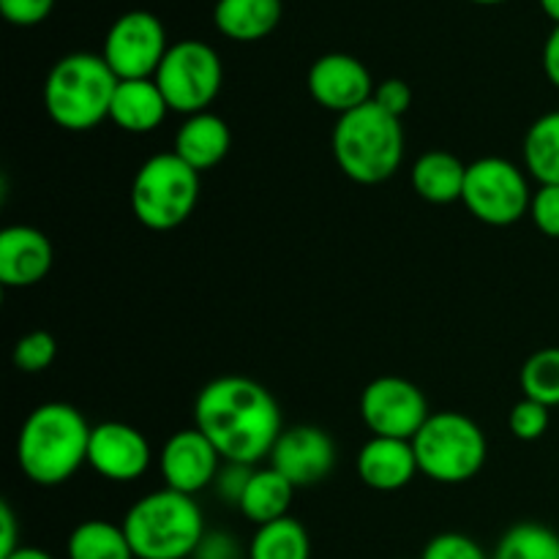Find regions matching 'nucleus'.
Wrapping results in <instances>:
<instances>
[{"label":"nucleus","mask_w":559,"mask_h":559,"mask_svg":"<svg viewBox=\"0 0 559 559\" xmlns=\"http://www.w3.org/2000/svg\"><path fill=\"white\" fill-rule=\"evenodd\" d=\"M194 426L224 462L260 467L282 437L284 420L273 393L249 377L227 374L207 382L194 399Z\"/></svg>","instance_id":"f257e3e1"},{"label":"nucleus","mask_w":559,"mask_h":559,"mask_svg":"<svg viewBox=\"0 0 559 559\" xmlns=\"http://www.w3.org/2000/svg\"><path fill=\"white\" fill-rule=\"evenodd\" d=\"M93 426L66 402L38 404L16 435V464L31 484L52 489L74 478L87 464Z\"/></svg>","instance_id":"f03ea898"},{"label":"nucleus","mask_w":559,"mask_h":559,"mask_svg":"<svg viewBox=\"0 0 559 559\" xmlns=\"http://www.w3.org/2000/svg\"><path fill=\"white\" fill-rule=\"evenodd\" d=\"M331 145L338 169L353 183H385L404 162L402 118H393L369 102L353 112L338 115Z\"/></svg>","instance_id":"7ed1b4c3"},{"label":"nucleus","mask_w":559,"mask_h":559,"mask_svg":"<svg viewBox=\"0 0 559 559\" xmlns=\"http://www.w3.org/2000/svg\"><path fill=\"white\" fill-rule=\"evenodd\" d=\"M136 559H191L205 538V516L194 497L158 489L140 497L123 516Z\"/></svg>","instance_id":"20e7f679"},{"label":"nucleus","mask_w":559,"mask_h":559,"mask_svg":"<svg viewBox=\"0 0 559 559\" xmlns=\"http://www.w3.org/2000/svg\"><path fill=\"white\" fill-rule=\"evenodd\" d=\"M118 82L102 55L71 52L44 80V109L60 129L91 131L109 118Z\"/></svg>","instance_id":"39448f33"},{"label":"nucleus","mask_w":559,"mask_h":559,"mask_svg":"<svg viewBox=\"0 0 559 559\" xmlns=\"http://www.w3.org/2000/svg\"><path fill=\"white\" fill-rule=\"evenodd\" d=\"M420 475L435 484L459 486L484 469L489 442L484 429L469 415L456 409L431 413L413 440Z\"/></svg>","instance_id":"423d86ee"},{"label":"nucleus","mask_w":559,"mask_h":559,"mask_svg":"<svg viewBox=\"0 0 559 559\" xmlns=\"http://www.w3.org/2000/svg\"><path fill=\"white\" fill-rule=\"evenodd\" d=\"M129 202L142 227L169 233L194 213L200 202V173L173 151L156 153L136 169Z\"/></svg>","instance_id":"0eeeda50"},{"label":"nucleus","mask_w":559,"mask_h":559,"mask_svg":"<svg viewBox=\"0 0 559 559\" xmlns=\"http://www.w3.org/2000/svg\"><path fill=\"white\" fill-rule=\"evenodd\" d=\"M153 80L167 98L169 109L189 118L207 112V107L216 102L224 85V63L211 44L183 38L169 44Z\"/></svg>","instance_id":"6e6552de"},{"label":"nucleus","mask_w":559,"mask_h":559,"mask_svg":"<svg viewBox=\"0 0 559 559\" xmlns=\"http://www.w3.org/2000/svg\"><path fill=\"white\" fill-rule=\"evenodd\" d=\"M527 169L511 158L484 156L467 164L462 202L480 224L489 227H511L530 216V202L535 191L530 189Z\"/></svg>","instance_id":"1a4fd4ad"},{"label":"nucleus","mask_w":559,"mask_h":559,"mask_svg":"<svg viewBox=\"0 0 559 559\" xmlns=\"http://www.w3.org/2000/svg\"><path fill=\"white\" fill-rule=\"evenodd\" d=\"M167 31L151 11H126L109 25L102 58L118 80H153L167 55Z\"/></svg>","instance_id":"9d476101"},{"label":"nucleus","mask_w":559,"mask_h":559,"mask_svg":"<svg viewBox=\"0 0 559 559\" xmlns=\"http://www.w3.org/2000/svg\"><path fill=\"white\" fill-rule=\"evenodd\" d=\"M360 420L371 437L415 440L429 420V399L415 382L404 377H377L360 393Z\"/></svg>","instance_id":"9b49d317"},{"label":"nucleus","mask_w":559,"mask_h":559,"mask_svg":"<svg viewBox=\"0 0 559 559\" xmlns=\"http://www.w3.org/2000/svg\"><path fill=\"white\" fill-rule=\"evenodd\" d=\"M153 451L147 437L123 420L93 426L87 445V467L109 484H134L151 469Z\"/></svg>","instance_id":"f8f14e48"},{"label":"nucleus","mask_w":559,"mask_h":559,"mask_svg":"<svg viewBox=\"0 0 559 559\" xmlns=\"http://www.w3.org/2000/svg\"><path fill=\"white\" fill-rule=\"evenodd\" d=\"M222 464V453L197 426L169 435L158 453V473L164 486L189 497L211 489Z\"/></svg>","instance_id":"ddd939ff"},{"label":"nucleus","mask_w":559,"mask_h":559,"mask_svg":"<svg viewBox=\"0 0 559 559\" xmlns=\"http://www.w3.org/2000/svg\"><path fill=\"white\" fill-rule=\"evenodd\" d=\"M267 462L295 489H309L331 478L336 469V442L320 426H289L276 440Z\"/></svg>","instance_id":"4468645a"},{"label":"nucleus","mask_w":559,"mask_h":559,"mask_svg":"<svg viewBox=\"0 0 559 559\" xmlns=\"http://www.w3.org/2000/svg\"><path fill=\"white\" fill-rule=\"evenodd\" d=\"M306 87L322 109L344 115L369 104L377 82L358 58L347 52H328L311 63Z\"/></svg>","instance_id":"2eb2a0df"},{"label":"nucleus","mask_w":559,"mask_h":559,"mask_svg":"<svg viewBox=\"0 0 559 559\" xmlns=\"http://www.w3.org/2000/svg\"><path fill=\"white\" fill-rule=\"evenodd\" d=\"M52 262L55 249L41 229L14 224L0 233V284L3 287H36L49 276Z\"/></svg>","instance_id":"dca6fc26"},{"label":"nucleus","mask_w":559,"mask_h":559,"mask_svg":"<svg viewBox=\"0 0 559 559\" xmlns=\"http://www.w3.org/2000/svg\"><path fill=\"white\" fill-rule=\"evenodd\" d=\"M360 484L374 491H399L420 475L415 448L409 440L393 437H371L364 442L355 459Z\"/></svg>","instance_id":"f3484780"},{"label":"nucleus","mask_w":559,"mask_h":559,"mask_svg":"<svg viewBox=\"0 0 559 559\" xmlns=\"http://www.w3.org/2000/svg\"><path fill=\"white\" fill-rule=\"evenodd\" d=\"M229 147H233V131H229L227 120L207 109V112L189 115L180 123L173 153L183 158L191 169L205 173L227 158Z\"/></svg>","instance_id":"a211bd4d"},{"label":"nucleus","mask_w":559,"mask_h":559,"mask_svg":"<svg viewBox=\"0 0 559 559\" xmlns=\"http://www.w3.org/2000/svg\"><path fill=\"white\" fill-rule=\"evenodd\" d=\"M173 112L156 80H120L115 87L109 120L126 134H151Z\"/></svg>","instance_id":"6ab92c4d"},{"label":"nucleus","mask_w":559,"mask_h":559,"mask_svg":"<svg viewBox=\"0 0 559 559\" xmlns=\"http://www.w3.org/2000/svg\"><path fill=\"white\" fill-rule=\"evenodd\" d=\"M284 14L282 0H216L213 25L233 41H260L271 36Z\"/></svg>","instance_id":"aec40b11"},{"label":"nucleus","mask_w":559,"mask_h":559,"mask_svg":"<svg viewBox=\"0 0 559 559\" xmlns=\"http://www.w3.org/2000/svg\"><path fill=\"white\" fill-rule=\"evenodd\" d=\"M464 178H467V164L451 151H426L409 173L415 194L431 205H451L462 200Z\"/></svg>","instance_id":"412c9836"},{"label":"nucleus","mask_w":559,"mask_h":559,"mask_svg":"<svg viewBox=\"0 0 559 559\" xmlns=\"http://www.w3.org/2000/svg\"><path fill=\"white\" fill-rule=\"evenodd\" d=\"M295 491L298 489H295L278 469H273L271 464H267V467H254L249 486H246L243 497H240L238 511L243 513L254 527L278 522V519L289 516Z\"/></svg>","instance_id":"4be33fe9"},{"label":"nucleus","mask_w":559,"mask_h":559,"mask_svg":"<svg viewBox=\"0 0 559 559\" xmlns=\"http://www.w3.org/2000/svg\"><path fill=\"white\" fill-rule=\"evenodd\" d=\"M524 169L538 186H559V109L535 120L524 134Z\"/></svg>","instance_id":"5701e85b"},{"label":"nucleus","mask_w":559,"mask_h":559,"mask_svg":"<svg viewBox=\"0 0 559 559\" xmlns=\"http://www.w3.org/2000/svg\"><path fill=\"white\" fill-rule=\"evenodd\" d=\"M66 557L69 559H136L126 538L123 524L104 522V519H87L71 530L66 540Z\"/></svg>","instance_id":"b1692460"},{"label":"nucleus","mask_w":559,"mask_h":559,"mask_svg":"<svg viewBox=\"0 0 559 559\" xmlns=\"http://www.w3.org/2000/svg\"><path fill=\"white\" fill-rule=\"evenodd\" d=\"M249 559H311V538L298 519L284 516L254 530Z\"/></svg>","instance_id":"393cba45"},{"label":"nucleus","mask_w":559,"mask_h":559,"mask_svg":"<svg viewBox=\"0 0 559 559\" xmlns=\"http://www.w3.org/2000/svg\"><path fill=\"white\" fill-rule=\"evenodd\" d=\"M491 559H559V535L538 522H519L502 533Z\"/></svg>","instance_id":"a878e982"},{"label":"nucleus","mask_w":559,"mask_h":559,"mask_svg":"<svg viewBox=\"0 0 559 559\" xmlns=\"http://www.w3.org/2000/svg\"><path fill=\"white\" fill-rule=\"evenodd\" d=\"M519 385L533 402L549 409L559 407V347H544L530 355L519 371Z\"/></svg>","instance_id":"bb28decb"},{"label":"nucleus","mask_w":559,"mask_h":559,"mask_svg":"<svg viewBox=\"0 0 559 559\" xmlns=\"http://www.w3.org/2000/svg\"><path fill=\"white\" fill-rule=\"evenodd\" d=\"M55 358H58V342L47 331L25 333L16 338L14 353H11V360L22 374H41L55 364Z\"/></svg>","instance_id":"cd10ccee"},{"label":"nucleus","mask_w":559,"mask_h":559,"mask_svg":"<svg viewBox=\"0 0 559 559\" xmlns=\"http://www.w3.org/2000/svg\"><path fill=\"white\" fill-rule=\"evenodd\" d=\"M551 424V409L546 404L533 402V399L522 396L513 404L511 415H508V429L516 440L522 442H535L549 431Z\"/></svg>","instance_id":"c85d7f7f"},{"label":"nucleus","mask_w":559,"mask_h":559,"mask_svg":"<svg viewBox=\"0 0 559 559\" xmlns=\"http://www.w3.org/2000/svg\"><path fill=\"white\" fill-rule=\"evenodd\" d=\"M420 559H491V555L469 535L440 533L424 546Z\"/></svg>","instance_id":"c756f323"},{"label":"nucleus","mask_w":559,"mask_h":559,"mask_svg":"<svg viewBox=\"0 0 559 559\" xmlns=\"http://www.w3.org/2000/svg\"><path fill=\"white\" fill-rule=\"evenodd\" d=\"M530 218L538 233L559 240V186H538L530 202Z\"/></svg>","instance_id":"7c9ffc66"},{"label":"nucleus","mask_w":559,"mask_h":559,"mask_svg":"<svg viewBox=\"0 0 559 559\" xmlns=\"http://www.w3.org/2000/svg\"><path fill=\"white\" fill-rule=\"evenodd\" d=\"M191 559H249V544L243 546L227 530H207Z\"/></svg>","instance_id":"2f4dec72"},{"label":"nucleus","mask_w":559,"mask_h":559,"mask_svg":"<svg viewBox=\"0 0 559 559\" xmlns=\"http://www.w3.org/2000/svg\"><path fill=\"white\" fill-rule=\"evenodd\" d=\"M251 473H254V467H249V464H235V462H224L222 469H218L216 480H213V489H216V495L222 497L227 506H240V497H243L246 486H249L251 480Z\"/></svg>","instance_id":"473e14b6"},{"label":"nucleus","mask_w":559,"mask_h":559,"mask_svg":"<svg viewBox=\"0 0 559 559\" xmlns=\"http://www.w3.org/2000/svg\"><path fill=\"white\" fill-rule=\"evenodd\" d=\"M55 9V0H0V14L16 27L41 25Z\"/></svg>","instance_id":"72a5a7b5"},{"label":"nucleus","mask_w":559,"mask_h":559,"mask_svg":"<svg viewBox=\"0 0 559 559\" xmlns=\"http://www.w3.org/2000/svg\"><path fill=\"white\" fill-rule=\"evenodd\" d=\"M371 102H374L380 109H385L388 115H393V118H402V115L413 107V87H409L404 80L391 76V80H382L380 85L374 87Z\"/></svg>","instance_id":"f704fd0d"},{"label":"nucleus","mask_w":559,"mask_h":559,"mask_svg":"<svg viewBox=\"0 0 559 559\" xmlns=\"http://www.w3.org/2000/svg\"><path fill=\"white\" fill-rule=\"evenodd\" d=\"M20 524H16V513L9 502H0V559L9 557L11 551L20 549Z\"/></svg>","instance_id":"c9c22d12"},{"label":"nucleus","mask_w":559,"mask_h":559,"mask_svg":"<svg viewBox=\"0 0 559 559\" xmlns=\"http://www.w3.org/2000/svg\"><path fill=\"white\" fill-rule=\"evenodd\" d=\"M544 71L546 80L559 91V25H555V31L549 33L544 44Z\"/></svg>","instance_id":"e433bc0d"},{"label":"nucleus","mask_w":559,"mask_h":559,"mask_svg":"<svg viewBox=\"0 0 559 559\" xmlns=\"http://www.w3.org/2000/svg\"><path fill=\"white\" fill-rule=\"evenodd\" d=\"M3 559H55V557L49 555V551L38 549V546H25V544H22L20 549L11 551V555L3 557Z\"/></svg>","instance_id":"4c0bfd02"},{"label":"nucleus","mask_w":559,"mask_h":559,"mask_svg":"<svg viewBox=\"0 0 559 559\" xmlns=\"http://www.w3.org/2000/svg\"><path fill=\"white\" fill-rule=\"evenodd\" d=\"M540 9H544V14L549 16L555 25H559V0H538Z\"/></svg>","instance_id":"58836bf2"},{"label":"nucleus","mask_w":559,"mask_h":559,"mask_svg":"<svg viewBox=\"0 0 559 559\" xmlns=\"http://www.w3.org/2000/svg\"><path fill=\"white\" fill-rule=\"evenodd\" d=\"M469 3H478V5H497V3H506V0H469Z\"/></svg>","instance_id":"ea45409f"}]
</instances>
